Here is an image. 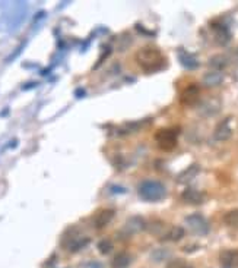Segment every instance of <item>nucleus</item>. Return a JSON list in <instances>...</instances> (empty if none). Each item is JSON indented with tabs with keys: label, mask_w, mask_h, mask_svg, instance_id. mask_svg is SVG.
<instances>
[{
	"label": "nucleus",
	"mask_w": 238,
	"mask_h": 268,
	"mask_svg": "<svg viewBox=\"0 0 238 268\" xmlns=\"http://www.w3.org/2000/svg\"><path fill=\"white\" fill-rule=\"evenodd\" d=\"M178 59H180V63H181L184 68H187V69H197V68L200 66L199 60H197L193 54H190L189 51L181 50V51L178 53Z\"/></svg>",
	"instance_id": "a211bd4d"
},
{
	"label": "nucleus",
	"mask_w": 238,
	"mask_h": 268,
	"mask_svg": "<svg viewBox=\"0 0 238 268\" xmlns=\"http://www.w3.org/2000/svg\"><path fill=\"white\" fill-rule=\"evenodd\" d=\"M143 230H146V220L141 216H132L123 226V232L129 236L142 233Z\"/></svg>",
	"instance_id": "0eeeda50"
},
{
	"label": "nucleus",
	"mask_w": 238,
	"mask_h": 268,
	"mask_svg": "<svg viewBox=\"0 0 238 268\" xmlns=\"http://www.w3.org/2000/svg\"><path fill=\"white\" fill-rule=\"evenodd\" d=\"M224 221H225L227 226H230V227H233V229H238V208L228 211V213L224 216Z\"/></svg>",
	"instance_id": "412c9836"
},
{
	"label": "nucleus",
	"mask_w": 238,
	"mask_h": 268,
	"mask_svg": "<svg viewBox=\"0 0 238 268\" xmlns=\"http://www.w3.org/2000/svg\"><path fill=\"white\" fill-rule=\"evenodd\" d=\"M212 31H214L215 41L219 46H227L231 41V32L230 29L222 24H212Z\"/></svg>",
	"instance_id": "f8f14e48"
},
{
	"label": "nucleus",
	"mask_w": 238,
	"mask_h": 268,
	"mask_svg": "<svg viewBox=\"0 0 238 268\" xmlns=\"http://www.w3.org/2000/svg\"><path fill=\"white\" fill-rule=\"evenodd\" d=\"M96 248H98V251H99V254H102V255H108L111 251H113V242L110 241V239H101L98 245H96Z\"/></svg>",
	"instance_id": "4be33fe9"
},
{
	"label": "nucleus",
	"mask_w": 238,
	"mask_h": 268,
	"mask_svg": "<svg viewBox=\"0 0 238 268\" xmlns=\"http://www.w3.org/2000/svg\"><path fill=\"white\" fill-rule=\"evenodd\" d=\"M114 214H116V211L113 208L101 210L95 216V219H94V227H95L96 230H101V229L107 227L110 224V221L114 219Z\"/></svg>",
	"instance_id": "ddd939ff"
},
{
	"label": "nucleus",
	"mask_w": 238,
	"mask_h": 268,
	"mask_svg": "<svg viewBox=\"0 0 238 268\" xmlns=\"http://www.w3.org/2000/svg\"><path fill=\"white\" fill-rule=\"evenodd\" d=\"M199 171H200V166L199 164H191L186 170H183L177 176V182L178 183H184V185L190 183L191 180H194V177L199 174Z\"/></svg>",
	"instance_id": "2eb2a0df"
},
{
	"label": "nucleus",
	"mask_w": 238,
	"mask_h": 268,
	"mask_svg": "<svg viewBox=\"0 0 238 268\" xmlns=\"http://www.w3.org/2000/svg\"><path fill=\"white\" fill-rule=\"evenodd\" d=\"M177 138H178V131L172 128H164L157 131L155 134V141L158 146L162 151H171L177 146Z\"/></svg>",
	"instance_id": "20e7f679"
},
{
	"label": "nucleus",
	"mask_w": 238,
	"mask_h": 268,
	"mask_svg": "<svg viewBox=\"0 0 238 268\" xmlns=\"http://www.w3.org/2000/svg\"><path fill=\"white\" fill-rule=\"evenodd\" d=\"M221 268H238V251L237 249H225L219 255Z\"/></svg>",
	"instance_id": "9d476101"
},
{
	"label": "nucleus",
	"mask_w": 238,
	"mask_h": 268,
	"mask_svg": "<svg viewBox=\"0 0 238 268\" xmlns=\"http://www.w3.org/2000/svg\"><path fill=\"white\" fill-rule=\"evenodd\" d=\"M233 136V128H231V118H225L222 122L216 125L214 131V138L216 141H228Z\"/></svg>",
	"instance_id": "1a4fd4ad"
},
{
	"label": "nucleus",
	"mask_w": 238,
	"mask_h": 268,
	"mask_svg": "<svg viewBox=\"0 0 238 268\" xmlns=\"http://www.w3.org/2000/svg\"><path fill=\"white\" fill-rule=\"evenodd\" d=\"M80 268H105V267H104L102 263L92 260V261H85V263L80 266Z\"/></svg>",
	"instance_id": "393cba45"
},
{
	"label": "nucleus",
	"mask_w": 238,
	"mask_h": 268,
	"mask_svg": "<svg viewBox=\"0 0 238 268\" xmlns=\"http://www.w3.org/2000/svg\"><path fill=\"white\" fill-rule=\"evenodd\" d=\"M228 65H230V59L225 54H215L209 59V66L218 72H222L225 68H228Z\"/></svg>",
	"instance_id": "6ab92c4d"
},
{
	"label": "nucleus",
	"mask_w": 238,
	"mask_h": 268,
	"mask_svg": "<svg viewBox=\"0 0 238 268\" xmlns=\"http://www.w3.org/2000/svg\"><path fill=\"white\" fill-rule=\"evenodd\" d=\"M222 109V101L218 97H208L197 104V113L202 118H214Z\"/></svg>",
	"instance_id": "39448f33"
},
{
	"label": "nucleus",
	"mask_w": 238,
	"mask_h": 268,
	"mask_svg": "<svg viewBox=\"0 0 238 268\" xmlns=\"http://www.w3.org/2000/svg\"><path fill=\"white\" fill-rule=\"evenodd\" d=\"M151 258L155 261V263H159V261H164L165 258H168V249H155L151 255Z\"/></svg>",
	"instance_id": "b1692460"
},
{
	"label": "nucleus",
	"mask_w": 238,
	"mask_h": 268,
	"mask_svg": "<svg viewBox=\"0 0 238 268\" xmlns=\"http://www.w3.org/2000/svg\"><path fill=\"white\" fill-rule=\"evenodd\" d=\"M184 229L181 226H172L168 230H165V233L161 236L159 241L162 242H180L184 238Z\"/></svg>",
	"instance_id": "4468645a"
},
{
	"label": "nucleus",
	"mask_w": 238,
	"mask_h": 268,
	"mask_svg": "<svg viewBox=\"0 0 238 268\" xmlns=\"http://www.w3.org/2000/svg\"><path fill=\"white\" fill-rule=\"evenodd\" d=\"M181 103L184 106H194V104H199L200 101V88L199 85L196 84H191L189 87H186L181 93Z\"/></svg>",
	"instance_id": "6e6552de"
},
{
	"label": "nucleus",
	"mask_w": 238,
	"mask_h": 268,
	"mask_svg": "<svg viewBox=\"0 0 238 268\" xmlns=\"http://www.w3.org/2000/svg\"><path fill=\"white\" fill-rule=\"evenodd\" d=\"M165 268H193V266L181 258H175V260H171Z\"/></svg>",
	"instance_id": "5701e85b"
},
{
	"label": "nucleus",
	"mask_w": 238,
	"mask_h": 268,
	"mask_svg": "<svg viewBox=\"0 0 238 268\" xmlns=\"http://www.w3.org/2000/svg\"><path fill=\"white\" fill-rule=\"evenodd\" d=\"M181 199H183L186 204H190V205H200V204L205 202L206 195H205V192L197 191V189H194V188H187L186 191H183Z\"/></svg>",
	"instance_id": "9b49d317"
},
{
	"label": "nucleus",
	"mask_w": 238,
	"mask_h": 268,
	"mask_svg": "<svg viewBox=\"0 0 238 268\" xmlns=\"http://www.w3.org/2000/svg\"><path fill=\"white\" fill-rule=\"evenodd\" d=\"M132 261H133V257L129 252H120L117 255H114L111 261V268H129Z\"/></svg>",
	"instance_id": "f3484780"
},
{
	"label": "nucleus",
	"mask_w": 238,
	"mask_h": 268,
	"mask_svg": "<svg viewBox=\"0 0 238 268\" xmlns=\"http://www.w3.org/2000/svg\"><path fill=\"white\" fill-rule=\"evenodd\" d=\"M138 195L146 202H159L167 196V188L159 180H143L138 186Z\"/></svg>",
	"instance_id": "f03ea898"
},
{
	"label": "nucleus",
	"mask_w": 238,
	"mask_h": 268,
	"mask_svg": "<svg viewBox=\"0 0 238 268\" xmlns=\"http://www.w3.org/2000/svg\"><path fill=\"white\" fill-rule=\"evenodd\" d=\"M186 224L187 227L190 229L191 233L197 235V236H205L209 233L211 230V226H209V221L205 219L202 214H190L186 217Z\"/></svg>",
	"instance_id": "423d86ee"
},
{
	"label": "nucleus",
	"mask_w": 238,
	"mask_h": 268,
	"mask_svg": "<svg viewBox=\"0 0 238 268\" xmlns=\"http://www.w3.org/2000/svg\"><path fill=\"white\" fill-rule=\"evenodd\" d=\"M222 81H224V75L218 71H211V72H206L203 75V85L208 88H214V87L221 85Z\"/></svg>",
	"instance_id": "dca6fc26"
},
{
	"label": "nucleus",
	"mask_w": 238,
	"mask_h": 268,
	"mask_svg": "<svg viewBox=\"0 0 238 268\" xmlns=\"http://www.w3.org/2000/svg\"><path fill=\"white\" fill-rule=\"evenodd\" d=\"M91 242V239L88 236H83L80 233L79 229L76 227H71L65 232L63 239H62V246L69 249L71 252H78L82 248H85L86 245Z\"/></svg>",
	"instance_id": "7ed1b4c3"
},
{
	"label": "nucleus",
	"mask_w": 238,
	"mask_h": 268,
	"mask_svg": "<svg viewBox=\"0 0 238 268\" xmlns=\"http://www.w3.org/2000/svg\"><path fill=\"white\" fill-rule=\"evenodd\" d=\"M146 230L151 233V235H155V236H162L165 233V223L161 221V220H149L146 221Z\"/></svg>",
	"instance_id": "aec40b11"
},
{
	"label": "nucleus",
	"mask_w": 238,
	"mask_h": 268,
	"mask_svg": "<svg viewBox=\"0 0 238 268\" xmlns=\"http://www.w3.org/2000/svg\"><path fill=\"white\" fill-rule=\"evenodd\" d=\"M138 65L143 69V72L152 73L161 69L162 63L165 62L162 57L161 50L154 47V46H145L142 49L138 50L135 56Z\"/></svg>",
	"instance_id": "f257e3e1"
}]
</instances>
